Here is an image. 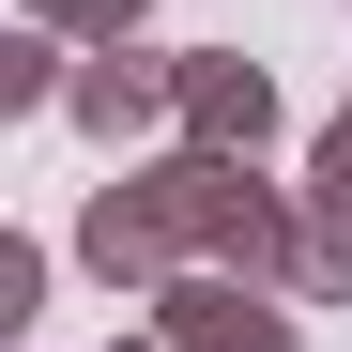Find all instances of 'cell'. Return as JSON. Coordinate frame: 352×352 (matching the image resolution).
I'll list each match as a JSON object with an SVG mask.
<instances>
[{"instance_id": "obj_1", "label": "cell", "mask_w": 352, "mask_h": 352, "mask_svg": "<svg viewBox=\"0 0 352 352\" xmlns=\"http://www.w3.org/2000/svg\"><path fill=\"white\" fill-rule=\"evenodd\" d=\"M153 184V214H168V245H184L199 276H261V291H291L307 276V214H291V184H261V153H153L138 168Z\"/></svg>"}, {"instance_id": "obj_2", "label": "cell", "mask_w": 352, "mask_h": 352, "mask_svg": "<svg viewBox=\"0 0 352 352\" xmlns=\"http://www.w3.org/2000/svg\"><path fill=\"white\" fill-rule=\"evenodd\" d=\"M138 352H307V337H291V307H276L261 276H199L184 261V276L153 291V337Z\"/></svg>"}, {"instance_id": "obj_3", "label": "cell", "mask_w": 352, "mask_h": 352, "mask_svg": "<svg viewBox=\"0 0 352 352\" xmlns=\"http://www.w3.org/2000/svg\"><path fill=\"white\" fill-rule=\"evenodd\" d=\"M62 123H77V138H153V123H184V46H168V62H138V46H107V62H77Z\"/></svg>"}, {"instance_id": "obj_4", "label": "cell", "mask_w": 352, "mask_h": 352, "mask_svg": "<svg viewBox=\"0 0 352 352\" xmlns=\"http://www.w3.org/2000/svg\"><path fill=\"white\" fill-rule=\"evenodd\" d=\"M184 138L199 153H276V77L245 46H184Z\"/></svg>"}, {"instance_id": "obj_5", "label": "cell", "mask_w": 352, "mask_h": 352, "mask_svg": "<svg viewBox=\"0 0 352 352\" xmlns=\"http://www.w3.org/2000/svg\"><path fill=\"white\" fill-rule=\"evenodd\" d=\"M77 261H92L107 291H168V276H184V245H168V214H153V184H138V168H123V184H92Z\"/></svg>"}, {"instance_id": "obj_6", "label": "cell", "mask_w": 352, "mask_h": 352, "mask_svg": "<svg viewBox=\"0 0 352 352\" xmlns=\"http://www.w3.org/2000/svg\"><path fill=\"white\" fill-rule=\"evenodd\" d=\"M62 92H77L62 31H46V16H16V31H0V107H62Z\"/></svg>"}, {"instance_id": "obj_7", "label": "cell", "mask_w": 352, "mask_h": 352, "mask_svg": "<svg viewBox=\"0 0 352 352\" xmlns=\"http://www.w3.org/2000/svg\"><path fill=\"white\" fill-rule=\"evenodd\" d=\"M31 16H46V31H77V46H138L153 0H31Z\"/></svg>"}, {"instance_id": "obj_8", "label": "cell", "mask_w": 352, "mask_h": 352, "mask_svg": "<svg viewBox=\"0 0 352 352\" xmlns=\"http://www.w3.org/2000/svg\"><path fill=\"white\" fill-rule=\"evenodd\" d=\"M0 322H46V245L31 230H0Z\"/></svg>"}, {"instance_id": "obj_9", "label": "cell", "mask_w": 352, "mask_h": 352, "mask_svg": "<svg viewBox=\"0 0 352 352\" xmlns=\"http://www.w3.org/2000/svg\"><path fill=\"white\" fill-rule=\"evenodd\" d=\"M322 138H352V107H337V123H322Z\"/></svg>"}]
</instances>
